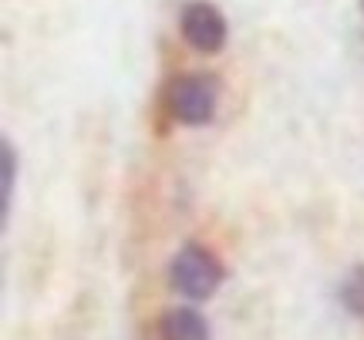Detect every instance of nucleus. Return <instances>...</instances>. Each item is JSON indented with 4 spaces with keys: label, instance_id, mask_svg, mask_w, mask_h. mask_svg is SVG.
<instances>
[{
    "label": "nucleus",
    "instance_id": "1",
    "mask_svg": "<svg viewBox=\"0 0 364 340\" xmlns=\"http://www.w3.org/2000/svg\"><path fill=\"white\" fill-rule=\"evenodd\" d=\"M223 276H226V270L216 260V253L199 246V243H186L169 263V283L179 290L182 297H189V300L213 297L220 290Z\"/></svg>",
    "mask_w": 364,
    "mask_h": 340
},
{
    "label": "nucleus",
    "instance_id": "2",
    "mask_svg": "<svg viewBox=\"0 0 364 340\" xmlns=\"http://www.w3.org/2000/svg\"><path fill=\"white\" fill-rule=\"evenodd\" d=\"M216 102H220V92H216V81L206 78V75H176L166 88V108L169 115L182 125H206L216 115Z\"/></svg>",
    "mask_w": 364,
    "mask_h": 340
},
{
    "label": "nucleus",
    "instance_id": "3",
    "mask_svg": "<svg viewBox=\"0 0 364 340\" xmlns=\"http://www.w3.org/2000/svg\"><path fill=\"white\" fill-rule=\"evenodd\" d=\"M179 27H182L186 44L196 48L199 54L223 51L226 34H230L226 17H223L213 4H206V0H193V4H186V11H182V17H179Z\"/></svg>",
    "mask_w": 364,
    "mask_h": 340
},
{
    "label": "nucleus",
    "instance_id": "4",
    "mask_svg": "<svg viewBox=\"0 0 364 340\" xmlns=\"http://www.w3.org/2000/svg\"><path fill=\"white\" fill-rule=\"evenodd\" d=\"M159 337L162 340H209V327L203 314L193 307H172L159 320Z\"/></svg>",
    "mask_w": 364,
    "mask_h": 340
},
{
    "label": "nucleus",
    "instance_id": "5",
    "mask_svg": "<svg viewBox=\"0 0 364 340\" xmlns=\"http://www.w3.org/2000/svg\"><path fill=\"white\" fill-rule=\"evenodd\" d=\"M0 165H4V185H0L4 209H0V219L7 226V219H11V202H14V175H17V148L11 145V138L0 142Z\"/></svg>",
    "mask_w": 364,
    "mask_h": 340
},
{
    "label": "nucleus",
    "instance_id": "6",
    "mask_svg": "<svg viewBox=\"0 0 364 340\" xmlns=\"http://www.w3.org/2000/svg\"><path fill=\"white\" fill-rule=\"evenodd\" d=\"M341 303L351 310L358 320H364V263L351 266L344 283H341Z\"/></svg>",
    "mask_w": 364,
    "mask_h": 340
},
{
    "label": "nucleus",
    "instance_id": "7",
    "mask_svg": "<svg viewBox=\"0 0 364 340\" xmlns=\"http://www.w3.org/2000/svg\"><path fill=\"white\" fill-rule=\"evenodd\" d=\"M361 7H364V0H361Z\"/></svg>",
    "mask_w": 364,
    "mask_h": 340
}]
</instances>
